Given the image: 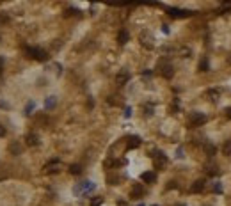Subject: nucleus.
<instances>
[{"label":"nucleus","instance_id":"15","mask_svg":"<svg viewBox=\"0 0 231 206\" xmlns=\"http://www.w3.org/2000/svg\"><path fill=\"white\" fill-rule=\"evenodd\" d=\"M9 149H11V153H13V155H20V151H21V146H20L18 142H13V144L9 146Z\"/></svg>","mask_w":231,"mask_h":206},{"label":"nucleus","instance_id":"14","mask_svg":"<svg viewBox=\"0 0 231 206\" xmlns=\"http://www.w3.org/2000/svg\"><path fill=\"white\" fill-rule=\"evenodd\" d=\"M208 96H210L213 101H217L219 96H220V91H217V89H210V91H208Z\"/></svg>","mask_w":231,"mask_h":206},{"label":"nucleus","instance_id":"17","mask_svg":"<svg viewBox=\"0 0 231 206\" xmlns=\"http://www.w3.org/2000/svg\"><path fill=\"white\" fill-rule=\"evenodd\" d=\"M55 103H57V101H55V98H54V96H50L48 100L44 101V107H46V108H54V107H55Z\"/></svg>","mask_w":231,"mask_h":206},{"label":"nucleus","instance_id":"16","mask_svg":"<svg viewBox=\"0 0 231 206\" xmlns=\"http://www.w3.org/2000/svg\"><path fill=\"white\" fill-rule=\"evenodd\" d=\"M222 153L227 155V156L231 155V141H226V142L222 144Z\"/></svg>","mask_w":231,"mask_h":206},{"label":"nucleus","instance_id":"30","mask_svg":"<svg viewBox=\"0 0 231 206\" xmlns=\"http://www.w3.org/2000/svg\"><path fill=\"white\" fill-rule=\"evenodd\" d=\"M118 206H128V204H126L125 201H119V202H118Z\"/></svg>","mask_w":231,"mask_h":206},{"label":"nucleus","instance_id":"21","mask_svg":"<svg viewBox=\"0 0 231 206\" xmlns=\"http://www.w3.org/2000/svg\"><path fill=\"white\" fill-rule=\"evenodd\" d=\"M101 202H103V199H101V197H94V199L91 201V206H100Z\"/></svg>","mask_w":231,"mask_h":206},{"label":"nucleus","instance_id":"13","mask_svg":"<svg viewBox=\"0 0 231 206\" xmlns=\"http://www.w3.org/2000/svg\"><path fill=\"white\" fill-rule=\"evenodd\" d=\"M130 142H128V148L132 149V148H137V146H141V139H139V137H130L128 139Z\"/></svg>","mask_w":231,"mask_h":206},{"label":"nucleus","instance_id":"5","mask_svg":"<svg viewBox=\"0 0 231 206\" xmlns=\"http://www.w3.org/2000/svg\"><path fill=\"white\" fill-rule=\"evenodd\" d=\"M144 195V187L142 185H133V188H132V197L133 199H139V197H142Z\"/></svg>","mask_w":231,"mask_h":206},{"label":"nucleus","instance_id":"3","mask_svg":"<svg viewBox=\"0 0 231 206\" xmlns=\"http://www.w3.org/2000/svg\"><path fill=\"white\" fill-rule=\"evenodd\" d=\"M153 164H155L156 169H162V167L167 164V156H166L164 153H158V151H156V153L153 155Z\"/></svg>","mask_w":231,"mask_h":206},{"label":"nucleus","instance_id":"31","mask_svg":"<svg viewBox=\"0 0 231 206\" xmlns=\"http://www.w3.org/2000/svg\"><path fill=\"white\" fill-rule=\"evenodd\" d=\"M226 60H227V64L231 66V52H229V55H227V59H226Z\"/></svg>","mask_w":231,"mask_h":206},{"label":"nucleus","instance_id":"24","mask_svg":"<svg viewBox=\"0 0 231 206\" xmlns=\"http://www.w3.org/2000/svg\"><path fill=\"white\" fill-rule=\"evenodd\" d=\"M146 114H148V116L153 114V105H146Z\"/></svg>","mask_w":231,"mask_h":206},{"label":"nucleus","instance_id":"4","mask_svg":"<svg viewBox=\"0 0 231 206\" xmlns=\"http://www.w3.org/2000/svg\"><path fill=\"white\" fill-rule=\"evenodd\" d=\"M204 123H206V116H204V114H201V112L192 114V117H190V124L192 126H203Z\"/></svg>","mask_w":231,"mask_h":206},{"label":"nucleus","instance_id":"7","mask_svg":"<svg viewBox=\"0 0 231 206\" xmlns=\"http://www.w3.org/2000/svg\"><path fill=\"white\" fill-rule=\"evenodd\" d=\"M141 43L144 44L146 48H153V43H151V37H149L148 32H142V34H141Z\"/></svg>","mask_w":231,"mask_h":206},{"label":"nucleus","instance_id":"23","mask_svg":"<svg viewBox=\"0 0 231 206\" xmlns=\"http://www.w3.org/2000/svg\"><path fill=\"white\" fill-rule=\"evenodd\" d=\"M34 108V103L32 101H29V105H27V108H25V114H27V116H29V114H30V110Z\"/></svg>","mask_w":231,"mask_h":206},{"label":"nucleus","instance_id":"29","mask_svg":"<svg viewBox=\"0 0 231 206\" xmlns=\"http://www.w3.org/2000/svg\"><path fill=\"white\" fill-rule=\"evenodd\" d=\"M213 190H215V192H220V185H219V183H217V185L213 187Z\"/></svg>","mask_w":231,"mask_h":206},{"label":"nucleus","instance_id":"22","mask_svg":"<svg viewBox=\"0 0 231 206\" xmlns=\"http://www.w3.org/2000/svg\"><path fill=\"white\" fill-rule=\"evenodd\" d=\"M7 21H9V16L4 13V14H0V25H2V23H7Z\"/></svg>","mask_w":231,"mask_h":206},{"label":"nucleus","instance_id":"18","mask_svg":"<svg viewBox=\"0 0 231 206\" xmlns=\"http://www.w3.org/2000/svg\"><path fill=\"white\" fill-rule=\"evenodd\" d=\"M204 151H206V155L212 156V155H215V146H213V144H206V146H204Z\"/></svg>","mask_w":231,"mask_h":206},{"label":"nucleus","instance_id":"32","mask_svg":"<svg viewBox=\"0 0 231 206\" xmlns=\"http://www.w3.org/2000/svg\"><path fill=\"white\" fill-rule=\"evenodd\" d=\"M178 206H185V204H178Z\"/></svg>","mask_w":231,"mask_h":206},{"label":"nucleus","instance_id":"6","mask_svg":"<svg viewBox=\"0 0 231 206\" xmlns=\"http://www.w3.org/2000/svg\"><path fill=\"white\" fill-rule=\"evenodd\" d=\"M128 80H130V73H126V71H121L118 77H116V82H118L119 85H125Z\"/></svg>","mask_w":231,"mask_h":206},{"label":"nucleus","instance_id":"12","mask_svg":"<svg viewBox=\"0 0 231 206\" xmlns=\"http://www.w3.org/2000/svg\"><path fill=\"white\" fill-rule=\"evenodd\" d=\"M141 178H142V181H146V183H153V181L156 179V176H155V174H153L151 171H149V172H144V174H142Z\"/></svg>","mask_w":231,"mask_h":206},{"label":"nucleus","instance_id":"10","mask_svg":"<svg viewBox=\"0 0 231 206\" xmlns=\"http://www.w3.org/2000/svg\"><path fill=\"white\" fill-rule=\"evenodd\" d=\"M27 144H29V146H37V144H39L36 133H29V135H27Z\"/></svg>","mask_w":231,"mask_h":206},{"label":"nucleus","instance_id":"9","mask_svg":"<svg viewBox=\"0 0 231 206\" xmlns=\"http://www.w3.org/2000/svg\"><path fill=\"white\" fill-rule=\"evenodd\" d=\"M169 14L174 18H183V16H189V11H180V9H169Z\"/></svg>","mask_w":231,"mask_h":206},{"label":"nucleus","instance_id":"33","mask_svg":"<svg viewBox=\"0 0 231 206\" xmlns=\"http://www.w3.org/2000/svg\"><path fill=\"white\" fill-rule=\"evenodd\" d=\"M155 206H156V204H155Z\"/></svg>","mask_w":231,"mask_h":206},{"label":"nucleus","instance_id":"11","mask_svg":"<svg viewBox=\"0 0 231 206\" xmlns=\"http://www.w3.org/2000/svg\"><path fill=\"white\" fill-rule=\"evenodd\" d=\"M118 41H119V44H125V43L128 41V32H126L125 29L119 30V34H118Z\"/></svg>","mask_w":231,"mask_h":206},{"label":"nucleus","instance_id":"25","mask_svg":"<svg viewBox=\"0 0 231 206\" xmlns=\"http://www.w3.org/2000/svg\"><path fill=\"white\" fill-rule=\"evenodd\" d=\"M130 114H132V110H130V107H126V110H125V116H126V117H130Z\"/></svg>","mask_w":231,"mask_h":206},{"label":"nucleus","instance_id":"19","mask_svg":"<svg viewBox=\"0 0 231 206\" xmlns=\"http://www.w3.org/2000/svg\"><path fill=\"white\" fill-rule=\"evenodd\" d=\"M199 70H201V71H208V60H206V59H203V60L199 62Z\"/></svg>","mask_w":231,"mask_h":206},{"label":"nucleus","instance_id":"27","mask_svg":"<svg viewBox=\"0 0 231 206\" xmlns=\"http://www.w3.org/2000/svg\"><path fill=\"white\" fill-rule=\"evenodd\" d=\"M2 67H4V59L0 57V75H2Z\"/></svg>","mask_w":231,"mask_h":206},{"label":"nucleus","instance_id":"26","mask_svg":"<svg viewBox=\"0 0 231 206\" xmlns=\"http://www.w3.org/2000/svg\"><path fill=\"white\" fill-rule=\"evenodd\" d=\"M6 135V128L4 126H0V137H4Z\"/></svg>","mask_w":231,"mask_h":206},{"label":"nucleus","instance_id":"1","mask_svg":"<svg viewBox=\"0 0 231 206\" xmlns=\"http://www.w3.org/2000/svg\"><path fill=\"white\" fill-rule=\"evenodd\" d=\"M25 52H27V55L29 57H32V59H36V60H46L48 59V53H46L43 48H37V46H25Z\"/></svg>","mask_w":231,"mask_h":206},{"label":"nucleus","instance_id":"28","mask_svg":"<svg viewBox=\"0 0 231 206\" xmlns=\"http://www.w3.org/2000/svg\"><path fill=\"white\" fill-rule=\"evenodd\" d=\"M226 116H227V117H229V119H231V107H229V108H227V110H226Z\"/></svg>","mask_w":231,"mask_h":206},{"label":"nucleus","instance_id":"8","mask_svg":"<svg viewBox=\"0 0 231 206\" xmlns=\"http://www.w3.org/2000/svg\"><path fill=\"white\" fill-rule=\"evenodd\" d=\"M192 192H196V194H199V192H203L204 190V181L203 179H197L194 185H192V188H190Z\"/></svg>","mask_w":231,"mask_h":206},{"label":"nucleus","instance_id":"2","mask_svg":"<svg viewBox=\"0 0 231 206\" xmlns=\"http://www.w3.org/2000/svg\"><path fill=\"white\" fill-rule=\"evenodd\" d=\"M158 70H160V73H162V77H164V78H173V75H174L173 64H169L166 60H160L158 62Z\"/></svg>","mask_w":231,"mask_h":206},{"label":"nucleus","instance_id":"20","mask_svg":"<svg viewBox=\"0 0 231 206\" xmlns=\"http://www.w3.org/2000/svg\"><path fill=\"white\" fill-rule=\"evenodd\" d=\"M69 172H71V174H80V172H82V167H80V165H71Z\"/></svg>","mask_w":231,"mask_h":206}]
</instances>
